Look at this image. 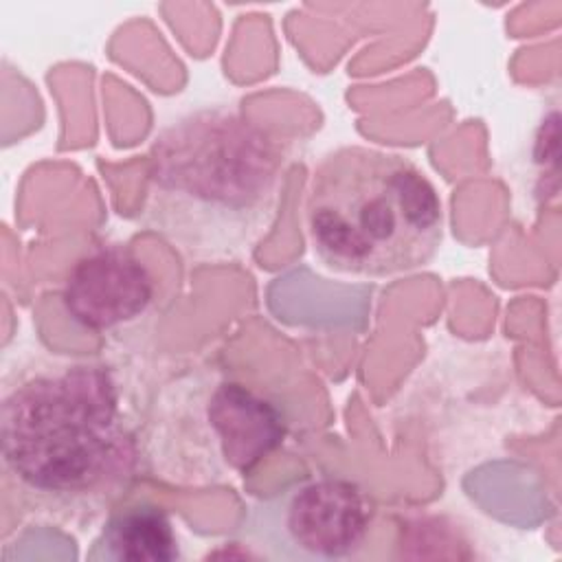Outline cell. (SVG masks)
I'll use <instances>...</instances> for the list:
<instances>
[{"label": "cell", "instance_id": "1", "mask_svg": "<svg viewBox=\"0 0 562 562\" xmlns=\"http://www.w3.org/2000/svg\"><path fill=\"white\" fill-rule=\"evenodd\" d=\"M0 454L18 498L59 518L94 516L138 476L143 448L103 364H72L20 380L2 397Z\"/></svg>", "mask_w": 562, "mask_h": 562}, {"label": "cell", "instance_id": "2", "mask_svg": "<svg viewBox=\"0 0 562 562\" xmlns=\"http://www.w3.org/2000/svg\"><path fill=\"white\" fill-rule=\"evenodd\" d=\"M288 143L228 105L167 123L147 154L143 220L198 261L248 252L270 228Z\"/></svg>", "mask_w": 562, "mask_h": 562}, {"label": "cell", "instance_id": "3", "mask_svg": "<svg viewBox=\"0 0 562 562\" xmlns=\"http://www.w3.org/2000/svg\"><path fill=\"white\" fill-rule=\"evenodd\" d=\"M305 231L327 270L391 277L432 261L443 239V206L411 158L342 145L312 171Z\"/></svg>", "mask_w": 562, "mask_h": 562}, {"label": "cell", "instance_id": "4", "mask_svg": "<svg viewBox=\"0 0 562 562\" xmlns=\"http://www.w3.org/2000/svg\"><path fill=\"white\" fill-rule=\"evenodd\" d=\"M373 518L375 505L356 481L314 474L255 503L244 536L272 560L336 562L364 549Z\"/></svg>", "mask_w": 562, "mask_h": 562}, {"label": "cell", "instance_id": "5", "mask_svg": "<svg viewBox=\"0 0 562 562\" xmlns=\"http://www.w3.org/2000/svg\"><path fill=\"white\" fill-rule=\"evenodd\" d=\"M154 301L149 268L125 244H101L79 257L64 288V312L83 329L110 331L143 316Z\"/></svg>", "mask_w": 562, "mask_h": 562}, {"label": "cell", "instance_id": "6", "mask_svg": "<svg viewBox=\"0 0 562 562\" xmlns=\"http://www.w3.org/2000/svg\"><path fill=\"white\" fill-rule=\"evenodd\" d=\"M204 422L220 461L237 474H248L288 435L285 417L272 400L231 380L211 389L204 402Z\"/></svg>", "mask_w": 562, "mask_h": 562}, {"label": "cell", "instance_id": "7", "mask_svg": "<svg viewBox=\"0 0 562 562\" xmlns=\"http://www.w3.org/2000/svg\"><path fill=\"white\" fill-rule=\"evenodd\" d=\"M86 558L97 562H173L182 558V551L169 514L156 503L136 501L110 512Z\"/></svg>", "mask_w": 562, "mask_h": 562}]
</instances>
